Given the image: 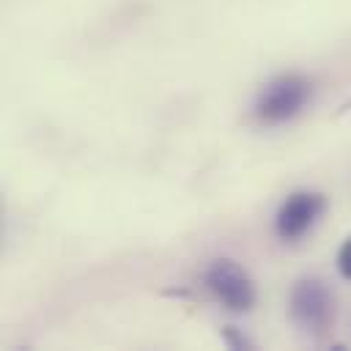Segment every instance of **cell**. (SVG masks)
Returning <instances> with one entry per match:
<instances>
[{
    "label": "cell",
    "instance_id": "3",
    "mask_svg": "<svg viewBox=\"0 0 351 351\" xmlns=\"http://www.w3.org/2000/svg\"><path fill=\"white\" fill-rule=\"evenodd\" d=\"M324 214V197L318 192H293L277 211L274 217V230L280 239H299L304 236L315 222L318 217Z\"/></svg>",
    "mask_w": 351,
    "mask_h": 351
},
{
    "label": "cell",
    "instance_id": "4",
    "mask_svg": "<svg viewBox=\"0 0 351 351\" xmlns=\"http://www.w3.org/2000/svg\"><path fill=\"white\" fill-rule=\"evenodd\" d=\"M291 313L304 329H324L332 318L329 291L318 280H302L291 293Z\"/></svg>",
    "mask_w": 351,
    "mask_h": 351
},
{
    "label": "cell",
    "instance_id": "1",
    "mask_svg": "<svg viewBox=\"0 0 351 351\" xmlns=\"http://www.w3.org/2000/svg\"><path fill=\"white\" fill-rule=\"evenodd\" d=\"M313 88L310 80L299 77V74H282L274 77L255 99V115L263 123H285L291 118H296L304 104L310 101Z\"/></svg>",
    "mask_w": 351,
    "mask_h": 351
},
{
    "label": "cell",
    "instance_id": "2",
    "mask_svg": "<svg viewBox=\"0 0 351 351\" xmlns=\"http://www.w3.org/2000/svg\"><path fill=\"white\" fill-rule=\"evenodd\" d=\"M206 285L233 313L250 310L255 304V285L247 277V271L241 266H236L233 261H217L206 271Z\"/></svg>",
    "mask_w": 351,
    "mask_h": 351
},
{
    "label": "cell",
    "instance_id": "5",
    "mask_svg": "<svg viewBox=\"0 0 351 351\" xmlns=\"http://www.w3.org/2000/svg\"><path fill=\"white\" fill-rule=\"evenodd\" d=\"M337 271L346 280H351V239H346L343 247H340V252H337Z\"/></svg>",
    "mask_w": 351,
    "mask_h": 351
}]
</instances>
